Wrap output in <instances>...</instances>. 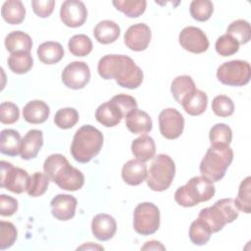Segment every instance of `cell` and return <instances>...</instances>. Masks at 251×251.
Wrapping results in <instances>:
<instances>
[{"label": "cell", "mask_w": 251, "mask_h": 251, "mask_svg": "<svg viewBox=\"0 0 251 251\" xmlns=\"http://www.w3.org/2000/svg\"><path fill=\"white\" fill-rule=\"evenodd\" d=\"M145 0H114L115 8L123 12L128 18H137L141 16L146 9Z\"/></svg>", "instance_id": "33"}, {"label": "cell", "mask_w": 251, "mask_h": 251, "mask_svg": "<svg viewBox=\"0 0 251 251\" xmlns=\"http://www.w3.org/2000/svg\"><path fill=\"white\" fill-rule=\"evenodd\" d=\"M1 15L10 25H20L25 17V8L20 0L5 1L1 8Z\"/></svg>", "instance_id": "30"}, {"label": "cell", "mask_w": 251, "mask_h": 251, "mask_svg": "<svg viewBox=\"0 0 251 251\" xmlns=\"http://www.w3.org/2000/svg\"><path fill=\"white\" fill-rule=\"evenodd\" d=\"M214 183L204 176H193L175 193L176 202L182 207H193L215 195Z\"/></svg>", "instance_id": "5"}, {"label": "cell", "mask_w": 251, "mask_h": 251, "mask_svg": "<svg viewBox=\"0 0 251 251\" xmlns=\"http://www.w3.org/2000/svg\"><path fill=\"white\" fill-rule=\"evenodd\" d=\"M216 51L223 57H227L235 54L239 49L238 42L228 34L221 35L215 44Z\"/></svg>", "instance_id": "41"}, {"label": "cell", "mask_w": 251, "mask_h": 251, "mask_svg": "<svg viewBox=\"0 0 251 251\" xmlns=\"http://www.w3.org/2000/svg\"><path fill=\"white\" fill-rule=\"evenodd\" d=\"M196 89L195 83L190 75H178L176 76L171 84V92L175 100L181 104L182 101L191 94Z\"/></svg>", "instance_id": "29"}, {"label": "cell", "mask_w": 251, "mask_h": 251, "mask_svg": "<svg viewBox=\"0 0 251 251\" xmlns=\"http://www.w3.org/2000/svg\"><path fill=\"white\" fill-rule=\"evenodd\" d=\"M34 14L40 18H48L54 10V0H33L31 1Z\"/></svg>", "instance_id": "46"}, {"label": "cell", "mask_w": 251, "mask_h": 251, "mask_svg": "<svg viewBox=\"0 0 251 251\" xmlns=\"http://www.w3.org/2000/svg\"><path fill=\"white\" fill-rule=\"evenodd\" d=\"M116 220L108 214H97L92 219L91 231L93 235L100 241L110 240L116 233Z\"/></svg>", "instance_id": "17"}, {"label": "cell", "mask_w": 251, "mask_h": 251, "mask_svg": "<svg viewBox=\"0 0 251 251\" xmlns=\"http://www.w3.org/2000/svg\"><path fill=\"white\" fill-rule=\"evenodd\" d=\"M37 56L41 63L46 65H53L63 59L64 49L59 42L46 41L38 46Z\"/></svg>", "instance_id": "26"}, {"label": "cell", "mask_w": 251, "mask_h": 251, "mask_svg": "<svg viewBox=\"0 0 251 251\" xmlns=\"http://www.w3.org/2000/svg\"><path fill=\"white\" fill-rule=\"evenodd\" d=\"M22 138L19 131L6 128L0 134V151L2 154L15 157L21 154Z\"/></svg>", "instance_id": "24"}, {"label": "cell", "mask_w": 251, "mask_h": 251, "mask_svg": "<svg viewBox=\"0 0 251 251\" xmlns=\"http://www.w3.org/2000/svg\"><path fill=\"white\" fill-rule=\"evenodd\" d=\"M5 47L11 53L29 52L32 47L30 36L21 30H15L5 37Z\"/></svg>", "instance_id": "27"}, {"label": "cell", "mask_w": 251, "mask_h": 251, "mask_svg": "<svg viewBox=\"0 0 251 251\" xmlns=\"http://www.w3.org/2000/svg\"><path fill=\"white\" fill-rule=\"evenodd\" d=\"M77 201L70 194H58L50 203L51 213L59 221H69L75 214Z\"/></svg>", "instance_id": "16"}, {"label": "cell", "mask_w": 251, "mask_h": 251, "mask_svg": "<svg viewBox=\"0 0 251 251\" xmlns=\"http://www.w3.org/2000/svg\"><path fill=\"white\" fill-rule=\"evenodd\" d=\"M103 134L95 126L85 125L79 127L73 138L71 154L78 163H88L101 150L103 146Z\"/></svg>", "instance_id": "3"}, {"label": "cell", "mask_w": 251, "mask_h": 251, "mask_svg": "<svg viewBox=\"0 0 251 251\" xmlns=\"http://www.w3.org/2000/svg\"><path fill=\"white\" fill-rule=\"evenodd\" d=\"M239 210L232 198H223L218 200L213 206L200 211L198 218L202 220L212 230L218 232L229 223L237 219Z\"/></svg>", "instance_id": "6"}, {"label": "cell", "mask_w": 251, "mask_h": 251, "mask_svg": "<svg viewBox=\"0 0 251 251\" xmlns=\"http://www.w3.org/2000/svg\"><path fill=\"white\" fill-rule=\"evenodd\" d=\"M184 119L182 115L174 108H167L159 115V128L161 134L170 140L176 139L183 131Z\"/></svg>", "instance_id": "11"}, {"label": "cell", "mask_w": 251, "mask_h": 251, "mask_svg": "<svg viewBox=\"0 0 251 251\" xmlns=\"http://www.w3.org/2000/svg\"><path fill=\"white\" fill-rule=\"evenodd\" d=\"M99 75L104 79H115L125 88L135 89L143 80L142 70L126 55L111 54L102 57L97 66Z\"/></svg>", "instance_id": "1"}, {"label": "cell", "mask_w": 251, "mask_h": 251, "mask_svg": "<svg viewBox=\"0 0 251 251\" xmlns=\"http://www.w3.org/2000/svg\"><path fill=\"white\" fill-rule=\"evenodd\" d=\"M232 138L231 128L226 124H216L209 132V139L212 146H227Z\"/></svg>", "instance_id": "35"}, {"label": "cell", "mask_w": 251, "mask_h": 251, "mask_svg": "<svg viewBox=\"0 0 251 251\" xmlns=\"http://www.w3.org/2000/svg\"><path fill=\"white\" fill-rule=\"evenodd\" d=\"M111 101L119 108V110L121 111L124 118H126L127 116V114L129 112H131L132 110L137 109V102L130 95H126V94H123V93L118 94V95L113 96Z\"/></svg>", "instance_id": "44"}, {"label": "cell", "mask_w": 251, "mask_h": 251, "mask_svg": "<svg viewBox=\"0 0 251 251\" xmlns=\"http://www.w3.org/2000/svg\"><path fill=\"white\" fill-rule=\"evenodd\" d=\"M8 66L15 74H26L33 66V59L29 52L13 53L8 58Z\"/></svg>", "instance_id": "31"}, {"label": "cell", "mask_w": 251, "mask_h": 251, "mask_svg": "<svg viewBox=\"0 0 251 251\" xmlns=\"http://www.w3.org/2000/svg\"><path fill=\"white\" fill-rule=\"evenodd\" d=\"M124 40L130 50L143 51L148 47L151 40L150 27L143 23L132 25L126 29Z\"/></svg>", "instance_id": "15"}, {"label": "cell", "mask_w": 251, "mask_h": 251, "mask_svg": "<svg viewBox=\"0 0 251 251\" xmlns=\"http://www.w3.org/2000/svg\"><path fill=\"white\" fill-rule=\"evenodd\" d=\"M226 34L234 38L238 44H246L251 38L250 24L245 20H236L229 24L226 28Z\"/></svg>", "instance_id": "34"}, {"label": "cell", "mask_w": 251, "mask_h": 251, "mask_svg": "<svg viewBox=\"0 0 251 251\" xmlns=\"http://www.w3.org/2000/svg\"><path fill=\"white\" fill-rule=\"evenodd\" d=\"M175 174L176 165L174 160L169 155L159 154L154 158L147 172V185L153 191H164L170 187Z\"/></svg>", "instance_id": "7"}, {"label": "cell", "mask_w": 251, "mask_h": 251, "mask_svg": "<svg viewBox=\"0 0 251 251\" xmlns=\"http://www.w3.org/2000/svg\"><path fill=\"white\" fill-rule=\"evenodd\" d=\"M96 120L106 127H112L121 123L124 118L119 108L110 100L101 104L95 112Z\"/></svg>", "instance_id": "22"}, {"label": "cell", "mask_w": 251, "mask_h": 251, "mask_svg": "<svg viewBox=\"0 0 251 251\" xmlns=\"http://www.w3.org/2000/svg\"><path fill=\"white\" fill-rule=\"evenodd\" d=\"M212 110L215 115L226 118L233 114L234 104L229 97L226 95H218L212 101Z\"/></svg>", "instance_id": "42"}, {"label": "cell", "mask_w": 251, "mask_h": 251, "mask_svg": "<svg viewBox=\"0 0 251 251\" xmlns=\"http://www.w3.org/2000/svg\"><path fill=\"white\" fill-rule=\"evenodd\" d=\"M189 11L194 20L198 22H205L211 18L214 6L209 0H193L190 3Z\"/></svg>", "instance_id": "39"}, {"label": "cell", "mask_w": 251, "mask_h": 251, "mask_svg": "<svg viewBox=\"0 0 251 251\" xmlns=\"http://www.w3.org/2000/svg\"><path fill=\"white\" fill-rule=\"evenodd\" d=\"M131 152L133 156L141 162L151 160L156 152L154 139L146 134L135 138L131 143Z\"/></svg>", "instance_id": "25"}, {"label": "cell", "mask_w": 251, "mask_h": 251, "mask_svg": "<svg viewBox=\"0 0 251 251\" xmlns=\"http://www.w3.org/2000/svg\"><path fill=\"white\" fill-rule=\"evenodd\" d=\"M60 18L63 24H65L67 26L78 27L86 21V7L81 1L67 0L61 5Z\"/></svg>", "instance_id": "14"}, {"label": "cell", "mask_w": 251, "mask_h": 251, "mask_svg": "<svg viewBox=\"0 0 251 251\" xmlns=\"http://www.w3.org/2000/svg\"><path fill=\"white\" fill-rule=\"evenodd\" d=\"M43 170L49 179L64 190L75 191L84 184L83 174L71 166L67 158L62 154L48 156L43 164Z\"/></svg>", "instance_id": "2"}, {"label": "cell", "mask_w": 251, "mask_h": 251, "mask_svg": "<svg viewBox=\"0 0 251 251\" xmlns=\"http://www.w3.org/2000/svg\"><path fill=\"white\" fill-rule=\"evenodd\" d=\"M160 226L159 208L151 202L138 204L133 212L134 230L141 235L155 233Z\"/></svg>", "instance_id": "9"}, {"label": "cell", "mask_w": 251, "mask_h": 251, "mask_svg": "<svg viewBox=\"0 0 251 251\" xmlns=\"http://www.w3.org/2000/svg\"><path fill=\"white\" fill-rule=\"evenodd\" d=\"M70 52L77 57L87 56L92 51V41L85 34H75L71 37L68 43Z\"/></svg>", "instance_id": "36"}, {"label": "cell", "mask_w": 251, "mask_h": 251, "mask_svg": "<svg viewBox=\"0 0 251 251\" xmlns=\"http://www.w3.org/2000/svg\"><path fill=\"white\" fill-rule=\"evenodd\" d=\"M43 145V133L39 129H30L22 139L21 157L24 160H30L37 156Z\"/></svg>", "instance_id": "19"}, {"label": "cell", "mask_w": 251, "mask_h": 251, "mask_svg": "<svg viewBox=\"0 0 251 251\" xmlns=\"http://www.w3.org/2000/svg\"><path fill=\"white\" fill-rule=\"evenodd\" d=\"M49 114V106L42 100L29 101L23 110V117L25 121L33 125L44 123L48 119Z\"/></svg>", "instance_id": "21"}, {"label": "cell", "mask_w": 251, "mask_h": 251, "mask_svg": "<svg viewBox=\"0 0 251 251\" xmlns=\"http://www.w3.org/2000/svg\"><path fill=\"white\" fill-rule=\"evenodd\" d=\"M19 107L12 102H2L0 105V121L5 125H12L19 120Z\"/></svg>", "instance_id": "45"}, {"label": "cell", "mask_w": 251, "mask_h": 251, "mask_svg": "<svg viewBox=\"0 0 251 251\" xmlns=\"http://www.w3.org/2000/svg\"><path fill=\"white\" fill-rule=\"evenodd\" d=\"M218 79L226 85L243 86L251 77L250 64L242 60H231L222 64L217 70Z\"/></svg>", "instance_id": "8"}, {"label": "cell", "mask_w": 251, "mask_h": 251, "mask_svg": "<svg viewBox=\"0 0 251 251\" xmlns=\"http://www.w3.org/2000/svg\"><path fill=\"white\" fill-rule=\"evenodd\" d=\"M49 177L44 173L36 172L29 176V181L26 189V193L31 197H38L43 195L49 185Z\"/></svg>", "instance_id": "38"}, {"label": "cell", "mask_w": 251, "mask_h": 251, "mask_svg": "<svg viewBox=\"0 0 251 251\" xmlns=\"http://www.w3.org/2000/svg\"><path fill=\"white\" fill-rule=\"evenodd\" d=\"M90 80V70L86 63L75 61L65 67L62 72L63 83L71 89H81Z\"/></svg>", "instance_id": "12"}, {"label": "cell", "mask_w": 251, "mask_h": 251, "mask_svg": "<svg viewBox=\"0 0 251 251\" xmlns=\"http://www.w3.org/2000/svg\"><path fill=\"white\" fill-rule=\"evenodd\" d=\"M239 211L249 214L251 212V177H245L239 185L237 196L234 200Z\"/></svg>", "instance_id": "37"}, {"label": "cell", "mask_w": 251, "mask_h": 251, "mask_svg": "<svg viewBox=\"0 0 251 251\" xmlns=\"http://www.w3.org/2000/svg\"><path fill=\"white\" fill-rule=\"evenodd\" d=\"M84 248H86V249H104L102 246H98V245H93L92 244V242H88L87 244H84V245H82V246H80V247H78L77 249H84Z\"/></svg>", "instance_id": "49"}, {"label": "cell", "mask_w": 251, "mask_h": 251, "mask_svg": "<svg viewBox=\"0 0 251 251\" xmlns=\"http://www.w3.org/2000/svg\"><path fill=\"white\" fill-rule=\"evenodd\" d=\"M178 42L183 49L194 54L203 53L209 48L207 35L196 26L184 27L178 35Z\"/></svg>", "instance_id": "13"}, {"label": "cell", "mask_w": 251, "mask_h": 251, "mask_svg": "<svg viewBox=\"0 0 251 251\" xmlns=\"http://www.w3.org/2000/svg\"><path fill=\"white\" fill-rule=\"evenodd\" d=\"M142 250H146V249H149V250H158V249H161V250H165V247L159 242V241H156V240H151V241H148L145 243V245L142 246L141 248Z\"/></svg>", "instance_id": "48"}, {"label": "cell", "mask_w": 251, "mask_h": 251, "mask_svg": "<svg viewBox=\"0 0 251 251\" xmlns=\"http://www.w3.org/2000/svg\"><path fill=\"white\" fill-rule=\"evenodd\" d=\"M93 34L99 43L110 44L119 38L121 34V28L115 22L104 20L96 25L93 30Z\"/></svg>", "instance_id": "23"}, {"label": "cell", "mask_w": 251, "mask_h": 251, "mask_svg": "<svg viewBox=\"0 0 251 251\" xmlns=\"http://www.w3.org/2000/svg\"><path fill=\"white\" fill-rule=\"evenodd\" d=\"M18 237V231L15 226L10 222L2 221L0 223V249L5 250L11 247Z\"/></svg>", "instance_id": "43"}, {"label": "cell", "mask_w": 251, "mask_h": 251, "mask_svg": "<svg viewBox=\"0 0 251 251\" xmlns=\"http://www.w3.org/2000/svg\"><path fill=\"white\" fill-rule=\"evenodd\" d=\"M233 160V151L227 146H211L200 163L202 176L212 182L221 180Z\"/></svg>", "instance_id": "4"}, {"label": "cell", "mask_w": 251, "mask_h": 251, "mask_svg": "<svg viewBox=\"0 0 251 251\" xmlns=\"http://www.w3.org/2000/svg\"><path fill=\"white\" fill-rule=\"evenodd\" d=\"M126 126L134 134H145L152 129V120L146 112L134 109L126 117Z\"/></svg>", "instance_id": "20"}, {"label": "cell", "mask_w": 251, "mask_h": 251, "mask_svg": "<svg viewBox=\"0 0 251 251\" xmlns=\"http://www.w3.org/2000/svg\"><path fill=\"white\" fill-rule=\"evenodd\" d=\"M210 227L199 218L193 221L189 227V238L195 245H205L212 235Z\"/></svg>", "instance_id": "32"}, {"label": "cell", "mask_w": 251, "mask_h": 251, "mask_svg": "<svg viewBox=\"0 0 251 251\" xmlns=\"http://www.w3.org/2000/svg\"><path fill=\"white\" fill-rule=\"evenodd\" d=\"M147 176V167L145 162L137 159L127 161L122 169V177L128 185H139Z\"/></svg>", "instance_id": "18"}, {"label": "cell", "mask_w": 251, "mask_h": 251, "mask_svg": "<svg viewBox=\"0 0 251 251\" xmlns=\"http://www.w3.org/2000/svg\"><path fill=\"white\" fill-rule=\"evenodd\" d=\"M18 210V201L9 195H0V214L4 217L14 215Z\"/></svg>", "instance_id": "47"}, {"label": "cell", "mask_w": 251, "mask_h": 251, "mask_svg": "<svg viewBox=\"0 0 251 251\" xmlns=\"http://www.w3.org/2000/svg\"><path fill=\"white\" fill-rule=\"evenodd\" d=\"M1 166V187L17 194H21L27 189L29 176L27 172L14 167L11 163L6 161L0 162Z\"/></svg>", "instance_id": "10"}, {"label": "cell", "mask_w": 251, "mask_h": 251, "mask_svg": "<svg viewBox=\"0 0 251 251\" xmlns=\"http://www.w3.org/2000/svg\"><path fill=\"white\" fill-rule=\"evenodd\" d=\"M78 113L75 108H62L58 110L54 117L55 125L63 129L73 127L78 122Z\"/></svg>", "instance_id": "40"}, {"label": "cell", "mask_w": 251, "mask_h": 251, "mask_svg": "<svg viewBox=\"0 0 251 251\" xmlns=\"http://www.w3.org/2000/svg\"><path fill=\"white\" fill-rule=\"evenodd\" d=\"M208 105L207 94L199 89H195L181 103L184 111L190 116H199L203 114Z\"/></svg>", "instance_id": "28"}]
</instances>
